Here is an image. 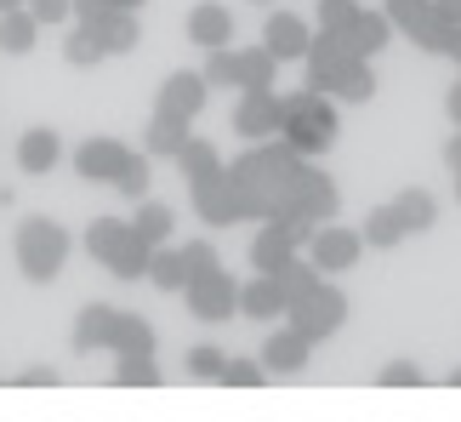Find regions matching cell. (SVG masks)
<instances>
[{"instance_id":"28","label":"cell","mask_w":461,"mask_h":422,"mask_svg":"<svg viewBox=\"0 0 461 422\" xmlns=\"http://www.w3.org/2000/svg\"><path fill=\"white\" fill-rule=\"evenodd\" d=\"M171 206L166 200H137V217H131V228H137V234H143L149 245H166L171 240Z\"/></svg>"},{"instance_id":"37","label":"cell","mask_w":461,"mask_h":422,"mask_svg":"<svg viewBox=\"0 0 461 422\" xmlns=\"http://www.w3.org/2000/svg\"><path fill=\"white\" fill-rule=\"evenodd\" d=\"M114 382H120V389H154V382H159V365L154 360H120L114 365Z\"/></svg>"},{"instance_id":"47","label":"cell","mask_w":461,"mask_h":422,"mask_svg":"<svg viewBox=\"0 0 461 422\" xmlns=\"http://www.w3.org/2000/svg\"><path fill=\"white\" fill-rule=\"evenodd\" d=\"M109 6H120V12H137V6H143V0H109Z\"/></svg>"},{"instance_id":"9","label":"cell","mask_w":461,"mask_h":422,"mask_svg":"<svg viewBox=\"0 0 461 422\" xmlns=\"http://www.w3.org/2000/svg\"><path fill=\"white\" fill-rule=\"evenodd\" d=\"M279 115H285V97H274V86H262V92H240L234 132L245 137V143H268V137H279Z\"/></svg>"},{"instance_id":"10","label":"cell","mask_w":461,"mask_h":422,"mask_svg":"<svg viewBox=\"0 0 461 422\" xmlns=\"http://www.w3.org/2000/svg\"><path fill=\"white\" fill-rule=\"evenodd\" d=\"M131 154H137V149H126L120 137H86V143L75 149V171H80L86 183H109V188H114L120 171L131 166Z\"/></svg>"},{"instance_id":"33","label":"cell","mask_w":461,"mask_h":422,"mask_svg":"<svg viewBox=\"0 0 461 422\" xmlns=\"http://www.w3.org/2000/svg\"><path fill=\"white\" fill-rule=\"evenodd\" d=\"M222 365H228L222 348H211V343H194L188 348V377L194 382H222Z\"/></svg>"},{"instance_id":"19","label":"cell","mask_w":461,"mask_h":422,"mask_svg":"<svg viewBox=\"0 0 461 422\" xmlns=\"http://www.w3.org/2000/svg\"><path fill=\"white\" fill-rule=\"evenodd\" d=\"M176 171H183V183L188 188H200V183H211V178H222V154H217V143H205V137H188L183 149H176Z\"/></svg>"},{"instance_id":"2","label":"cell","mask_w":461,"mask_h":422,"mask_svg":"<svg viewBox=\"0 0 461 422\" xmlns=\"http://www.w3.org/2000/svg\"><path fill=\"white\" fill-rule=\"evenodd\" d=\"M97 348H109L114 360H154V326L143 314L92 303L75 320V354H97Z\"/></svg>"},{"instance_id":"42","label":"cell","mask_w":461,"mask_h":422,"mask_svg":"<svg viewBox=\"0 0 461 422\" xmlns=\"http://www.w3.org/2000/svg\"><path fill=\"white\" fill-rule=\"evenodd\" d=\"M109 12V0H75V23H97Z\"/></svg>"},{"instance_id":"38","label":"cell","mask_w":461,"mask_h":422,"mask_svg":"<svg viewBox=\"0 0 461 422\" xmlns=\"http://www.w3.org/2000/svg\"><path fill=\"white\" fill-rule=\"evenodd\" d=\"M120 195H131V200H149V154H131V166L120 171Z\"/></svg>"},{"instance_id":"27","label":"cell","mask_w":461,"mask_h":422,"mask_svg":"<svg viewBox=\"0 0 461 422\" xmlns=\"http://www.w3.org/2000/svg\"><path fill=\"white\" fill-rule=\"evenodd\" d=\"M393 206H399V217H404V228H411V234H428V228L438 223V200L428 195V188H404Z\"/></svg>"},{"instance_id":"26","label":"cell","mask_w":461,"mask_h":422,"mask_svg":"<svg viewBox=\"0 0 461 422\" xmlns=\"http://www.w3.org/2000/svg\"><path fill=\"white\" fill-rule=\"evenodd\" d=\"M109 51H103V41H97V29L92 23H75L63 34V63L68 69H92V63H103Z\"/></svg>"},{"instance_id":"32","label":"cell","mask_w":461,"mask_h":422,"mask_svg":"<svg viewBox=\"0 0 461 422\" xmlns=\"http://www.w3.org/2000/svg\"><path fill=\"white\" fill-rule=\"evenodd\" d=\"M411 41L421 46V51H428V58H450V41H456V23H445V17H428V23H421L416 34H411Z\"/></svg>"},{"instance_id":"30","label":"cell","mask_w":461,"mask_h":422,"mask_svg":"<svg viewBox=\"0 0 461 422\" xmlns=\"http://www.w3.org/2000/svg\"><path fill=\"white\" fill-rule=\"evenodd\" d=\"M319 280H325V274H319L313 262H303V257H291L285 269H279V286H285V308H291V303H303V297H308V291L319 286Z\"/></svg>"},{"instance_id":"18","label":"cell","mask_w":461,"mask_h":422,"mask_svg":"<svg viewBox=\"0 0 461 422\" xmlns=\"http://www.w3.org/2000/svg\"><path fill=\"white\" fill-rule=\"evenodd\" d=\"M240 314L245 320H274V314H285V286H279V274H257L240 286Z\"/></svg>"},{"instance_id":"46","label":"cell","mask_w":461,"mask_h":422,"mask_svg":"<svg viewBox=\"0 0 461 422\" xmlns=\"http://www.w3.org/2000/svg\"><path fill=\"white\" fill-rule=\"evenodd\" d=\"M450 63L461 69V29H456V41H450Z\"/></svg>"},{"instance_id":"41","label":"cell","mask_w":461,"mask_h":422,"mask_svg":"<svg viewBox=\"0 0 461 422\" xmlns=\"http://www.w3.org/2000/svg\"><path fill=\"white\" fill-rule=\"evenodd\" d=\"M382 389H416V382H421V372H416V365L411 360H393V365H382Z\"/></svg>"},{"instance_id":"15","label":"cell","mask_w":461,"mask_h":422,"mask_svg":"<svg viewBox=\"0 0 461 422\" xmlns=\"http://www.w3.org/2000/svg\"><path fill=\"white\" fill-rule=\"evenodd\" d=\"M325 92L336 103H370V92H376V69H370V58L348 51V58L330 69V86H325Z\"/></svg>"},{"instance_id":"3","label":"cell","mask_w":461,"mask_h":422,"mask_svg":"<svg viewBox=\"0 0 461 422\" xmlns=\"http://www.w3.org/2000/svg\"><path fill=\"white\" fill-rule=\"evenodd\" d=\"M336 97L330 92H313V86H303V92L285 97V115H279V143H291L296 154H325L336 143Z\"/></svg>"},{"instance_id":"43","label":"cell","mask_w":461,"mask_h":422,"mask_svg":"<svg viewBox=\"0 0 461 422\" xmlns=\"http://www.w3.org/2000/svg\"><path fill=\"white\" fill-rule=\"evenodd\" d=\"M51 382H58V377H51L46 365H34V372H23V377H17V389H51Z\"/></svg>"},{"instance_id":"5","label":"cell","mask_w":461,"mask_h":422,"mask_svg":"<svg viewBox=\"0 0 461 422\" xmlns=\"http://www.w3.org/2000/svg\"><path fill=\"white\" fill-rule=\"evenodd\" d=\"M12 257H17V269H23V280L46 286V280H58V274H63V262H68V228H63V223H51V217H29V223H17Z\"/></svg>"},{"instance_id":"21","label":"cell","mask_w":461,"mask_h":422,"mask_svg":"<svg viewBox=\"0 0 461 422\" xmlns=\"http://www.w3.org/2000/svg\"><path fill=\"white\" fill-rule=\"evenodd\" d=\"M92 29H97V41H103V51H109V58H126V51L143 41V29H137V12H120V6H109Z\"/></svg>"},{"instance_id":"31","label":"cell","mask_w":461,"mask_h":422,"mask_svg":"<svg viewBox=\"0 0 461 422\" xmlns=\"http://www.w3.org/2000/svg\"><path fill=\"white\" fill-rule=\"evenodd\" d=\"M382 12L393 17V29H399V34H416V29L433 17V0H382Z\"/></svg>"},{"instance_id":"49","label":"cell","mask_w":461,"mask_h":422,"mask_svg":"<svg viewBox=\"0 0 461 422\" xmlns=\"http://www.w3.org/2000/svg\"><path fill=\"white\" fill-rule=\"evenodd\" d=\"M450 389H461V365H456V372H450Z\"/></svg>"},{"instance_id":"13","label":"cell","mask_w":461,"mask_h":422,"mask_svg":"<svg viewBox=\"0 0 461 422\" xmlns=\"http://www.w3.org/2000/svg\"><path fill=\"white\" fill-rule=\"evenodd\" d=\"M308 354H313V343L285 320V331H274V337L262 343V372H268V377H291V372L308 365Z\"/></svg>"},{"instance_id":"22","label":"cell","mask_w":461,"mask_h":422,"mask_svg":"<svg viewBox=\"0 0 461 422\" xmlns=\"http://www.w3.org/2000/svg\"><path fill=\"white\" fill-rule=\"evenodd\" d=\"M34 34H41V17H34L29 6L0 12V51H6V58H23V51H34Z\"/></svg>"},{"instance_id":"34","label":"cell","mask_w":461,"mask_h":422,"mask_svg":"<svg viewBox=\"0 0 461 422\" xmlns=\"http://www.w3.org/2000/svg\"><path fill=\"white\" fill-rule=\"evenodd\" d=\"M359 0H319V29L330 34H353V23H359Z\"/></svg>"},{"instance_id":"39","label":"cell","mask_w":461,"mask_h":422,"mask_svg":"<svg viewBox=\"0 0 461 422\" xmlns=\"http://www.w3.org/2000/svg\"><path fill=\"white\" fill-rule=\"evenodd\" d=\"M262 377H268V372H262L257 360H228L222 365V382H228V389H262Z\"/></svg>"},{"instance_id":"40","label":"cell","mask_w":461,"mask_h":422,"mask_svg":"<svg viewBox=\"0 0 461 422\" xmlns=\"http://www.w3.org/2000/svg\"><path fill=\"white\" fill-rule=\"evenodd\" d=\"M23 6L41 17V29H46V23H58V29L75 23V0H23Z\"/></svg>"},{"instance_id":"8","label":"cell","mask_w":461,"mask_h":422,"mask_svg":"<svg viewBox=\"0 0 461 422\" xmlns=\"http://www.w3.org/2000/svg\"><path fill=\"white\" fill-rule=\"evenodd\" d=\"M365 257V234L359 228H348V223H319L313 228V240H308V262L319 274H336V269H353V262Z\"/></svg>"},{"instance_id":"45","label":"cell","mask_w":461,"mask_h":422,"mask_svg":"<svg viewBox=\"0 0 461 422\" xmlns=\"http://www.w3.org/2000/svg\"><path fill=\"white\" fill-rule=\"evenodd\" d=\"M445 115H450V120H456V132H461V80H456V86H450V97H445Z\"/></svg>"},{"instance_id":"17","label":"cell","mask_w":461,"mask_h":422,"mask_svg":"<svg viewBox=\"0 0 461 422\" xmlns=\"http://www.w3.org/2000/svg\"><path fill=\"white\" fill-rule=\"evenodd\" d=\"M194 195V217L211 223V228H228V223H240V200H234V188H228V171L222 178H211L200 188H188Z\"/></svg>"},{"instance_id":"16","label":"cell","mask_w":461,"mask_h":422,"mask_svg":"<svg viewBox=\"0 0 461 422\" xmlns=\"http://www.w3.org/2000/svg\"><path fill=\"white\" fill-rule=\"evenodd\" d=\"M188 41L205 46V51L228 46V41H234V12H228L222 0H200V6L188 12Z\"/></svg>"},{"instance_id":"4","label":"cell","mask_w":461,"mask_h":422,"mask_svg":"<svg viewBox=\"0 0 461 422\" xmlns=\"http://www.w3.org/2000/svg\"><path fill=\"white\" fill-rule=\"evenodd\" d=\"M86 252H92V262H103L114 280H149L154 245L137 234L126 217H92L86 223Z\"/></svg>"},{"instance_id":"25","label":"cell","mask_w":461,"mask_h":422,"mask_svg":"<svg viewBox=\"0 0 461 422\" xmlns=\"http://www.w3.org/2000/svg\"><path fill=\"white\" fill-rule=\"evenodd\" d=\"M279 75V58L268 46H240V92H262V86H274Z\"/></svg>"},{"instance_id":"48","label":"cell","mask_w":461,"mask_h":422,"mask_svg":"<svg viewBox=\"0 0 461 422\" xmlns=\"http://www.w3.org/2000/svg\"><path fill=\"white\" fill-rule=\"evenodd\" d=\"M17 6H23V0H0V12H17Z\"/></svg>"},{"instance_id":"1","label":"cell","mask_w":461,"mask_h":422,"mask_svg":"<svg viewBox=\"0 0 461 422\" xmlns=\"http://www.w3.org/2000/svg\"><path fill=\"white\" fill-rule=\"evenodd\" d=\"M228 188L240 200V217L268 223V217H308V223H336L342 195L336 183L319 171L308 154H296L291 143H251L228 166Z\"/></svg>"},{"instance_id":"36","label":"cell","mask_w":461,"mask_h":422,"mask_svg":"<svg viewBox=\"0 0 461 422\" xmlns=\"http://www.w3.org/2000/svg\"><path fill=\"white\" fill-rule=\"evenodd\" d=\"M183 269H188V280H200V274H211V269H222L217 245H211V240H188V245H183Z\"/></svg>"},{"instance_id":"35","label":"cell","mask_w":461,"mask_h":422,"mask_svg":"<svg viewBox=\"0 0 461 422\" xmlns=\"http://www.w3.org/2000/svg\"><path fill=\"white\" fill-rule=\"evenodd\" d=\"M200 75L211 86H234V92H240V51H228V46L205 51V69H200Z\"/></svg>"},{"instance_id":"14","label":"cell","mask_w":461,"mask_h":422,"mask_svg":"<svg viewBox=\"0 0 461 422\" xmlns=\"http://www.w3.org/2000/svg\"><path fill=\"white\" fill-rule=\"evenodd\" d=\"M58 161H63V143L51 126H29L17 137V171L23 178H46V171H58Z\"/></svg>"},{"instance_id":"7","label":"cell","mask_w":461,"mask_h":422,"mask_svg":"<svg viewBox=\"0 0 461 422\" xmlns=\"http://www.w3.org/2000/svg\"><path fill=\"white\" fill-rule=\"evenodd\" d=\"M183 297H188V314H194V320H211V326L240 314V286H234V274H228V269H211L200 280H188Z\"/></svg>"},{"instance_id":"12","label":"cell","mask_w":461,"mask_h":422,"mask_svg":"<svg viewBox=\"0 0 461 422\" xmlns=\"http://www.w3.org/2000/svg\"><path fill=\"white\" fill-rule=\"evenodd\" d=\"M262 46H268L279 63H296V58H308V46H313V29H308L296 12H274L268 23H262Z\"/></svg>"},{"instance_id":"20","label":"cell","mask_w":461,"mask_h":422,"mask_svg":"<svg viewBox=\"0 0 461 422\" xmlns=\"http://www.w3.org/2000/svg\"><path fill=\"white\" fill-rule=\"evenodd\" d=\"M194 126V120H176V115H149V137H143V154H149V161H176V149H183L188 143V132Z\"/></svg>"},{"instance_id":"11","label":"cell","mask_w":461,"mask_h":422,"mask_svg":"<svg viewBox=\"0 0 461 422\" xmlns=\"http://www.w3.org/2000/svg\"><path fill=\"white\" fill-rule=\"evenodd\" d=\"M205 97H211V80L200 75V69H176V75H166V86H159L154 109L159 115H176V120H194V115L205 109Z\"/></svg>"},{"instance_id":"23","label":"cell","mask_w":461,"mask_h":422,"mask_svg":"<svg viewBox=\"0 0 461 422\" xmlns=\"http://www.w3.org/2000/svg\"><path fill=\"white\" fill-rule=\"evenodd\" d=\"M365 245H376V252H393V245L411 234V228H404V217H399V206L387 200V206H370V217H365Z\"/></svg>"},{"instance_id":"24","label":"cell","mask_w":461,"mask_h":422,"mask_svg":"<svg viewBox=\"0 0 461 422\" xmlns=\"http://www.w3.org/2000/svg\"><path fill=\"white\" fill-rule=\"evenodd\" d=\"M393 34H399V29H393V17H387V12H359V23H353L348 46L359 51V58H376V51L393 41Z\"/></svg>"},{"instance_id":"29","label":"cell","mask_w":461,"mask_h":422,"mask_svg":"<svg viewBox=\"0 0 461 422\" xmlns=\"http://www.w3.org/2000/svg\"><path fill=\"white\" fill-rule=\"evenodd\" d=\"M149 286H159V291H183V286H188L183 252H171V245H154V257H149Z\"/></svg>"},{"instance_id":"6","label":"cell","mask_w":461,"mask_h":422,"mask_svg":"<svg viewBox=\"0 0 461 422\" xmlns=\"http://www.w3.org/2000/svg\"><path fill=\"white\" fill-rule=\"evenodd\" d=\"M285 320L303 331L308 343H325V337H336V331L348 326V297L330 286V280H319V286L303 297V303H291L285 308Z\"/></svg>"},{"instance_id":"44","label":"cell","mask_w":461,"mask_h":422,"mask_svg":"<svg viewBox=\"0 0 461 422\" xmlns=\"http://www.w3.org/2000/svg\"><path fill=\"white\" fill-rule=\"evenodd\" d=\"M433 12L445 17V23H456V29H461V0H433Z\"/></svg>"}]
</instances>
